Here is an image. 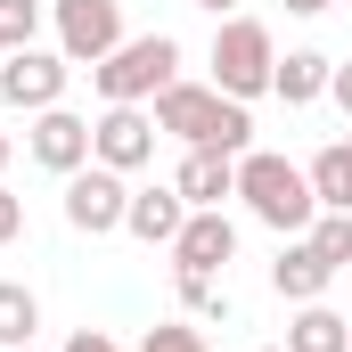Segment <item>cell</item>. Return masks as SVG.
I'll return each instance as SVG.
<instances>
[{"label":"cell","mask_w":352,"mask_h":352,"mask_svg":"<svg viewBox=\"0 0 352 352\" xmlns=\"http://www.w3.org/2000/svg\"><path fill=\"white\" fill-rule=\"evenodd\" d=\"M156 131H173L180 148H221V156H246V148H254L246 98H230V90H213V82L156 90Z\"/></svg>","instance_id":"cell-1"},{"label":"cell","mask_w":352,"mask_h":352,"mask_svg":"<svg viewBox=\"0 0 352 352\" xmlns=\"http://www.w3.org/2000/svg\"><path fill=\"white\" fill-rule=\"evenodd\" d=\"M238 197H246V213H254L263 230H278V238H303V230L320 221L311 173L287 164V156H270V148H246V156H238Z\"/></svg>","instance_id":"cell-2"},{"label":"cell","mask_w":352,"mask_h":352,"mask_svg":"<svg viewBox=\"0 0 352 352\" xmlns=\"http://www.w3.org/2000/svg\"><path fill=\"white\" fill-rule=\"evenodd\" d=\"M90 82H98L107 107H148L156 90L180 82V41L173 33H131L123 50H107V58L90 66Z\"/></svg>","instance_id":"cell-3"},{"label":"cell","mask_w":352,"mask_h":352,"mask_svg":"<svg viewBox=\"0 0 352 352\" xmlns=\"http://www.w3.org/2000/svg\"><path fill=\"white\" fill-rule=\"evenodd\" d=\"M270 66H278V50H270V25H263V16H221V33H213V90L263 98Z\"/></svg>","instance_id":"cell-4"},{"label":"cell","mask_w":352,"mask_h":352,"mask_svg":"<svg viewBox=\"0 0 352 352\" xmlns=\"http://www.w3.org/2000/svg\"><path fill=\"white\" fill-rule=\"evenodd\" d=\"M66 74H74L66 50H8V58H0V98H8L16 115L66 107Z\"/></svg>","instance_id":"cell-5"},{"label":"cell","mask_w":352,"mask_h":352,"mask_svg":"<svg viewBox=\"0 0 352 352\" xmlns=\"http://www.w3.org/2000/svg\"><path fill=\"white\" fill-rule=\"evenodd\" d=\"M50 16H58V50L74 66H98L107 50L131 41L123 33V0H50Z\"/></svg>","instance_id":"cell-6"},{"label":"cell","mask_w":352,"mask_h":352,"mask_svg":"<svg viewBox=\"0 0 352 352\" xmlns=\"http://www.w3.org/2000/svg\"><path fill=\"white\" fill-rule=\"evenodd\" d=\"M90 164H107V173L156 164V115H148V107H107V115L90 123Z\"/></svg>","instance_id":"cell-7"},{"label":"cell","mask_w":352,"mask_h":352,"mask_svg":"<svg viewBox=\"0 0 352 352\" xmlns=\"http://www.w3.org/2000/svg\"><path fill=\"white\" fill-rule=\"evenodd\" d=\"M123 213H131V188H123V173H107V164H82V173H66V221H74L82 238H107V230H123Z\"/></svg>","instance_id":"cell-8"},{"label":"cell","mask_w":352,"mask_h":352,"mask_svg":"<svg viewBox=\"0 0 352 352\" xmlns=\"http://www.w3.org/2000/svg\"><path fill=\"white\" fill-rule=\"evenodd\" d=\"M238 263V221L221 213V205H205V213H188L180 221V238H173V270H230Z\"/></svg>","instance_id":"cell-9"},{"label":"cell","mask_w":352,"mask_h":352,"mask_svg":"<svg viewBox=\"0 0 352 352\" xmlns=\"http://www.w3.org/2000/svg\"><path fill=\"white\" fill-rule=\"evenodd\" d=\"M25 148H33V164H50V173H82L90 164V123L74 115V107H41L33 115V131H25Z\"/></svg>","instance_id":"cell-10"},{"label":"cell","mask_w":352,"mask_h":352,"mask_svg":"<svg viewBox=\"0 0 352 352\" xmlns=\"http://www.w3.org/2000/svg\"><path fill=\"white\" fill-rule=\"evenodd\" d=\"M173 188L188 197V213H205V205H230L238 197V156H221V148H188L180 156Z\"/></svg>","instance_id":"cell-11"},{"label":"cell","mask_w":352,"mask_h":352,"mask_svg":"<svg viewBox=\"0 0 352 352\" xmlns=\"http://www.w3.org/2000/svg\"><path fill=\"white\" fill-rule=\"evenodd\" d=\"M180 221H188V197H180L173 180L164 188H131V213H123V230L140 238V246H173Z\"/></svg>","instance_id":"cell-12"},{"label":"cell","mask_w":352,"mask_h":352,"mask_svg":"<svg viewBox=\"0 0 352 352\" xmlns=\"http://www.w3.org/2000/svg\"><path fill=\"white\" fill-rule=\"evenodd\" d=\"M328 278H336V270H328L320 254H311V238H278V263H270V287H278L287 303H320V295H328Z\"/></svg>","instance_id":"cell-13"},{"label":"cell","mask_w":352,"mask_h":352,"mask_svg":"<svg viewBox=\"0 0 352 352\" xmlns=\"http://www.w3.org/2000/svg\"><path fill=\"white\" fill-rule=\"evenodd\" d=\"M328 74H336V58H320V50H287V58L270 66V90H278L287 107H311V98H328Z\"/></svg>","instance_id":"cell-14"},{"label":"cell","mask_w":352,"mask_h":352,"mask_svg":"<svg viewBox=\"0 0 352 352\" xmlns=\"http://www.w3.org/2000/svg\"><path fill=\"white\" fill-rule=\"evenodd\" d=\"M287 352H352V320L328 303H295L287 320Z\"/></svg>","instance_id":"cell-15"},{"label":"cell","mask_w":352,"mask_h":352,"mask_svg":"<svg viewBox=\"0 0 352 352\" xmlns=\"http://www.w3.org/2000/svg\"><path fill=\"white\" fill-rule=\"evenodd\" d=\"M311 197H320V213H352V140H328L311 164Z\"/></svg>","instance_id":"cell-16"},{"label":"cell","mask_w":352,"mask_h":352,"mask_svg":"<svg viewBox=\"0 0 352 352\" xmlns=\"http://www.w3.org/2000/svg\"><path fill=\"white\" fill-rule=\"evenodd\" d=\"M33 328H41V303H33V287H16V278H0V352L33 344Z\"/></svg>","instance_id":"cell-17"},{"label":"cell","mask_w":352,"mask_h":352,"mask_svg":"<svg viewBox=\"0 0 352 352\" xmlns=\"http://www.w3.org/2000/svg\"><path fill=\"white\" fill-rule=\"evenodd\" d=\"M303 238H311V254H320L328 270H352V213H320Z\"/></svg>","instance_id":"cell-18"},{"label":"cell","mask_w":352,"mask_h":352,"mask_svg":"<svg viewBox=\"0 0 352 352\" xmlns=\"http://www.w3.org/2000/svg\"><path fill=\"white\" fill-rule=\"evenodd\" d=\"M33 33H41V0H0V58L33 50Z\"/></svg>","instance_id":"cell-19"},{"label":"cell","mask_w":352,"mask_h":352,"mask_svg":"<svg viewBox=\"0 0 352 352\" xmlns=\"http://www.w3.org/2000/svg\"><path fill=\"white\" fill-rule=\"evenodd\" d=\"M173 287H180V303H188L197 320H230V295H221L205 270H173Z\"/></svg>","instance_id":"cell-20"},{"label":"cell","mask_w":352,"mask_h":352,"mask_svg":"<svg viewBox=\"0 0 352 352\" xmlns=\"http://www.w3.org/2000/svg\"><path fill=\"white\" fill-rule=\"evenodd\" d=\"M140 352H213V344H205V328H188V320H156V328L140 336Z\"/></svg>","instance_id":"cell-21"},{"label":"cell","mask_w":352,"mask_h":352,"mask_svg":"<svg viewBox=\"0 0 352 352\" xmlns=\"http://www.w3.org/2000/svg\"><path fill=\"white\" fill-rule=\"evenodd\" d=\"M8 238H25V197H16V188H0V246H8Z\"/></svg>","instance_id":"cell-22"},{"label":"cell","mask_w":352,"mask_h":352,"mask_svg":"<svg viewBox=\"0 0 352 352\" xmlns=\"http://www.w3.org/2000/svg\"><path fill=\"white\" fill-rule=\"evenodd\" d=\"M66 352H123V344H115L107 328H74V336H66Z\"/></svg>","instance_id":"cell-23"},{"label":"cell","mask_w":352,"mask_h":352,"mask_svg":"<svg viewBox=\"0 0 352 352\" xmlns=\"http://www.w3.org/2000/svg\"><path fill=\"white\" fill-rule=\"evenodd\" d=\"M328 98H336V107H344V115H352V58H344V66H336V74H328Z\"/></svg>","instance_id":"cell-24"},{"label":"cell","mask_w":352,"mask_h":352,"mask_svg":"<svg viewBox=\"0 0 352 352\" xmlns=\"http://www.w3.org/2000/svg\"><path fill=\"white\" fill-rule=\"evenodd\" d=\"M287 8H295V16H320V8H336V0H287Z\"/></svg>","instance_id":"cell-25"},{"label":"cell","mask_w":352,"mask_h":352,"mask_svg":"<svg viewBox=\"0 0 352 352\" xmlns=\"http://www.w3.org/2000/svg\"><path fill=\"white\" fill-rule=\"evenodd\" d=\"M197 8H213V16H238V0H197Z\"/></svg>","instance_id":"cell-26"},{"label":"cell","mask_w":352,"mask_h":352,"mask_svg":"<svg viewBox=\"0 0 352 352\" xmlns=\"http://www.w3.org/2000/svg\"><path fill=\"white\" fill-rule=\"evenodd\" d=\"M0 173H8V131H0Z\"/></svg>","instance_id":"cell-27"},{"label":"cell","mask_w":352,"mask_h":352,"mask_svg":"<svg viewBox=\"0 0 352 352\" xmlns=\"http://www.w3.org/2000/svg\"><path fill=\"white\" fill-rule=\"evenodd\" d=\"M254 352H287V344H254Z\"/></svg>","instance_id":"cell-28"},{"label":"cell","mask_w":352,"mask_h":352,"mask_svg":"<svg viewBox=\"0 0 352 352\" xmlns=\"http://www.w3.org/2000/svg\"><path fill=\"white\" fill-rule=\"evenodd\" d=\"M16 352H33V344H16Z\"/></svg>","instance_id":"cell-29"}]
</instances>
